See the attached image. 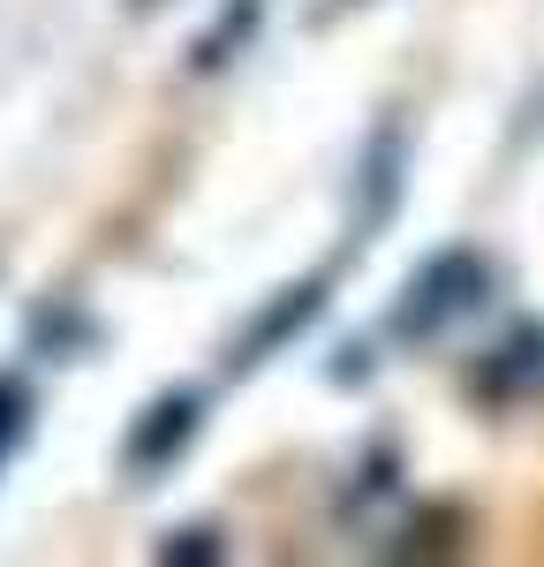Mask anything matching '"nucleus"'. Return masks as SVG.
I'll return each mask as SVG.
<instances>
[{"label": "nucleus", "instance_id": "nucleus-1", "mask_svg": "<svg viewBox=\"0 0 544 567\" xmlns=\"http://www.w3.org/2000/svg\"><path fill=\"white\" fill-rule=\"evenodd\" d=\"M23 439V393L15 386H0V462H8V446Z\"/></svg>", "mask_w": 544, "mask_h": 567}]
</instances>
